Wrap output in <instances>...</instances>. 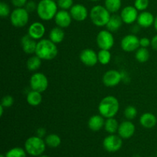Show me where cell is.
<instances>
[{"mask_svg":"<svg viewBox=\"0 0 157 157\" xmlns=\"http://www.w3.org/2000/svg\"><path fill=\"white\" fill-rule=\"evenodd\" d=\"M58 54L57 44L49 38H42L38 41L35 54L43 61H52Z\"/></svg>","mask_w":157,"mask_h":157,"instance_id":"obj_1","label":"cell"},{"mask_svg":"<svg viewBox=\"0 0 157 157\" xmlns=\"http://www.w3.org/2000/svg\"><path fill=\"white\" fill-rule=\"evenodd\" d=\"M120 110V103L117 98L108 95L103 98L98 105V111L105 119L115 117Z\"/></svg>","mask_w":157,"mask_h":157,"instance_id":"obj_2","label":"cell"},{"mask_svg":"<svg viewBox=\"0 0 157 157\" xmlns=\"http://www.w3.org/2000/svg\"><path fill=\"white\" fill-rule=\"evenodd\" d=\"M58 11V4L55 0H41L38 3L36 12L40 19L47 21L54 19Z\"/></svg>","mask_w":157,"mask_h":157,"instance_id":"obj_3","label":"cell"},{"mask_svg":"<svg viewBox=\"0 0 157 157\" xmlns=\"http://www.w3.org/2000/svg\"><path fill=\"white\" fill-rule=\"evenodd\" d=\"M111 13L104 6L97 5L92 7L89 12V17L91 22L97 27H104L107 25L110 20Z\"/></svg>","mask_w":157,"mask_h":157,"instance_id":"obj_4","label":"cell"},{"mask_svg":"<svg viewBox=\"0 0 157 157\" xmlns=\"http://www.w3.org/2000/svg\"><path fill=\"white\" fill-rule=\"evenodd\" d=\"M47 145L43 138L38 136H32L28 138L25 142V150L32 156L38 157L44 153Z\"/></svg>","mask_w":157,"mask_h":157,"instance_id":"obj_5","label":"cell"},{"mask_svg":"<svg viewBox=\"0 0 157 157\" xmlns=\"http://www.w3.org/2000/svg\"><path fill=\"white\" fill-rule=\"evenodd\" d=\"M10 22L14 27L23 28L29 21V12L25 8H15L9 16Z\"/></svg>","mask_w":157,"mask_h":157,"instance_id":"obj_6","label":"cell"},{"mask_svg":"<svg viewBox=\"0 0 157 157\" xmlns=\"http://www.w3.org/2000/svg\"><path fill=\"white\" fill-rule=\"evenodd\" d=\"M48 79L46 75L41 72L34 73L29 80V85L31 89L41 93H43L47 90L48 87Z\"/></svg>","mask_w":157,"mask_h":157,"instance_id":"obj_7","label":"cell"},{"mask_svg":"<svg viewBox=\"0 0 157 157\" xmlns=\"http://www.w3.org/2000/svg\"><path fill=\"white\" fill-rule=\"evenodd\" d=\"M96 42L100 49L110 50L114 44V37L112 32L107 29L101 30L97 35Z\"/></svg>","mask_w":157,"mask_h":157,"instance_id":"obj_8","label":"cell"},{"mask_svg":"<svg viewBox=\"0 0 157 157\" xmlns=\"http://www.w3.org/2000/svg\"><path fill=\"white\" fill-rule=\"evenodd\" d=\"M123 147V139L116 134H109L103 140V147L109 153H116Z\"/></svg>","mask_w":157,"mask_h":157,"instance_id":"obj_9","label":"cell"},{"mask_svg":"<svg viewBox=\"0 0 157 157\" xmlns=\"http://www.w3.org/2000/svg\"><path fill=\"white\" fill-rule=\"evenodd\" d=\"M123 80V75L121 71L114 69L108 70L102 77V82L107 87H113L117 86Z\"/></svg>","mask_w":157,"mask_h":157,"instance_id":"obj_10","label":"cell"},{"mask_svg":"<svg viewBox=\"0 0 157 157\" xmlns=\"http://www.w3.org/2000/svg\"><path fill=\"white\" fill-rule=\"evenodd\" d=\"M140 47V38L135 34L125 35L121 41V48L125 52H136Z\"/></svg>","mask_w":157,"mask_h":157,"instance_id":"obj_11","label":"cell"},{"mask_svg":"<svg viewBox=\"0 0 157 157\" xmlns=\"http://www.w3.org/2000/svg\"><path fill=\"white\" fill-rule=\"evenodd\" d=\"M79 58L81 63L87 67H94L98 63V53L90 48H85L81 51Z\"/></svg>","mask_w":157,"mask_h":157,"instance_id":"obj_12","label":"cell"},{"mask_svg":"<svg viewBox=\"0 0 157 157\" xmlns=\"http://www.w3.org/2000/svg\"><path fill=\"white\" fill-rule=\"evenodd\" d=\"M139 11L134 7V6H127L123 8L121 10V15L124 24L132 25L135 23L137 20L139 15Z\"/></svg>","mask_w":157,"mask_h":157,"instance_id":"obj_13","label":"cell"},{"mask_svg":"<svg viewBox=\"0 0 157 157\" xmlns=\"http://www.w3.org/2000/svg\"><path fill=\"white\" fill-rule=\"evenodd\" d=\"M136 132V127L131 121H124L119 125L117 133L123 140L131 138Z\"/></svg>","mask_w":157,"mask_h":157,"instance_id":"obj_14","label":"cell"},{"mask_svg":"<svg viewBox=\"0 0 157 157\" xmlns=\"http://www.w3.org/2000/svg\"><path fill=\"white\" fill-rule=\"evenodd\" d=\"M46 29L43 23L40 21H34L28 29V35L36 41L42 39L45 34Z\"/></svg>","mask_w":157,"mask_h":157,"instance_id":"obj_15","label":"cell"},{"mask_svg":"<svg viewBox=\"0 0 157 157\" xmlns=\"http://www.w3.org/2000/svg\"><path fill=\"white\" fill-rule=\"evenodd\" d=\"M72 19L73 18L71 15L70 12L67 10H62V9L58 11L55 18H54L56 25L61 29L68 28L71 24Z\"/></svg>","mask_w":157,"mask_h":157,"instance_id":"obj_16","label":"cell"},{"mask_svg":"<svg viewBox=\"0 0 157 157\" xmlns=\"http://www.w3.org/2000/svg\"><path fill=\"white\" fill-rule=\"evenodd\" d=\"M72 18L76 21H84L87 18L89 12L86 6L82 4H75L70 9Z\"/></svg>","mask_w":157,"mask_h":157,"instance_id":"obj_17","label":"cell"},{"mask_svg":"<svg viewBox=\"0 0 157 157\" xmlns=\"http://www.w3.org/2000/svg\"><path fill=\"white\" fill-rule=\"evenodd\" d=\"M38 41L29 36V35H23L21 38V46L22 51L27 55L35 54Z\"/></svg>","mask_w":157,"mask_h":157,"instance_id":"obj_18","label":"cell"},{"mask_svg":"<svg viewBox=\"0 0 157 157\" xmlns=\"http://www.w3.org/2000/svg\"><path fill=\"white\" fill-rule=\"evenodd\" d=\"M155 16L148 11H144L140 12L138 15L136 23L140 28L144 29H147V28L151 27L154 24Z\"/></svg>","mask_w":157,"mask_h":157,"instance_id":"obj_19","label":"cell"},{"mask_svg":"<svg viewBox=\"0 0 157 157\" xmlns=\"http://www.w3.org/2000/svg\"><path fill=\"white\" fill-rule=\"evenodd\" d=\"M105 124V118L101 114H95L90 117L87 122L89 129L94 132L100 131L101 129L104 127Z\"/></svg>","mask_w":157,"mask_h":157,"instance_id":"obj_20","label":"cell"},{"mask_svg":"<svg viewBox=\"0 0 157 157\" xmlns=\"http://www.w3.org/2000/svg\"><path fill=\"white\" fill-rule=\"evenodd\" d=\"M140 124L144 128L152 129L157 124L156 115L150 112L144 113L140 117Z\"/></svg>","mask_w":157,"mask_h":157,"instance_id":"obj_21","label":"cell"},{"mask_svg":"<svg viewBox=\"0 0 157 157\" xmlns=\"http://www.w3.org/2000/svg\"><path fill=\"white\" fill-rule=\"evenodd\" d=\"M123 23H124V21H123L121 15L113 14V15H112L110 16V20L107 22L106 28H107V30L110 31V32H111L113 33V32H117L121 29Z\"/></svg>","mask_w":157,"mask_h":157,"instance_id":"obj_22","label":"cell"},{"mask_svg":"<svg viewBox=\"0 0 157 157\" xmlns=\"http://www.w3.org/2000/svg\"><path fill=\"white\" fill-rule=\"evenodd\" d=\"M64 36H65V33H64V29L56 26V27H54L51 29L50 32H49L48 38L54 43L58 44L62 42Z\"/></svg>","mask_w":157,"mask_h":157,"instance_id":"obj_23","label":"cell"},{"mask_svg":"<svg viewBox=\"0 0 157 157\" xmlns=\"http://www.w3.org/2000/svg\"><path fill=\"white\" fill-rule=\"evenodd\" d=\"M42 100L43 98L41 92L33 90H30L28 93L27 97H26L27 103L30 106H32V107H37V106L40 105L42 102Z\"/></svg>","mask_w":157,"mask_h":157,"instance_id":"obj_24","label":"cell"},{"mask_svg":"<svg viewBox=\"0 0 157 157\" xmlns=\"http://www.w3.org/2000/svg\"><path fill=\"white\" fill-rule=\"evenodd\" d=\"M120 124L114 117L107 118L104 124V130L109 134H115L117 133Z\"/></svg>","mask_w":157,"mask_h":157,"instance_id":"obj_25","label":"cell"},{"mask_svg":"<svg viewBox=\"0 0 157 157\" xmlns=\"http://www.w3.org/2000/svg\"><path fill=\"white\" fill-rule=\"evenodd\" d=\"M41 63H42V60L39 57L37 56L36 55H35L31 56L28 59L26 66H27V68L29 71L34 72L37 71L41 67Z\"/></svg>","mask_w":157,"mask_h":157,"instance_id":"obj_26","label":"cell"},{"mask_svg":"<svg viewBox=\"0 0 157 157\" xmlns=\"http://www.w3.org/2000/svg\"><path fill=\"white\" fill-rule=\"evenodd\" d=\"M44 141L47 147H51V148H57L61 144V137L55 133H50L47 135L44 138Z\"/></svg>","mask_w":157,"mask_h":157,"instance_id":"obj_27","label":"cell"},{"mask_svg":"<svg viewBox=\"0 0 157 157\" xmlns=\"http://www.w3.org/2000/svg\"><path fill=\"white\" fill-rule=\"evenodd\" d=\"M104 6L110 13L115 14L121 9L122 0H105Z\"/></svg>","mask_w":157,"mask_h":157,"instance_id":"obj_28","label":"cell"},{"mask_svg":"<svg viewBox=\"0 0 157 157\" xmlns=\"http://www.w3.org/2000/svg\"><path fill=\"white\" fill-rule=\"evenodd\" d=\"M150 52L146 48L140 47L135 52V58L140 63H146L150 59Z\"/></svg>","mask_w":157,"mask_h":157,"instance_id":"obj_29","label":"cell"},{"mask_svg":"<svg viewBox=\"0 0 157 157\" xmlns=\"http://www.w3.org/2000/svg\"><path fill=\"white\" fill-rule=\"evenodd\" d=\"M98 62L103 65L108 64L111 60V53L110 50H105V49H100L98 52Z\"/></svg>","mask_w":157,"mask_h":157,"instance_id":"obj_30","label":"cell"},{"mask_svg":"<svg viewBox=\"0 0 157 157\" xmlns=\"http://www.w3.org/2000/svg\"><path fill=\"white\" fill-rule=\"evenodd\" d=\"M5 155L6 157H26L27 156V153H26L25 148L14 147V148L8 150Z\"/></svg>","mask_w":157,"mask_h":157,"instance_id":"obj_31","label":"cell"},{"mask_svg":"<svg viewBox=\"0 0 157 157\" xmlns=\"http://www.w3.org/2000/svg\"><path fill=\"white\" fill-rule=\"evenodd\" d=\"M124 117L128 121H133L136 117L138 114L137 109L134 106H127L125 109H124Z\"/></svg>","mask_w":157,"mask_h":157,"instance_id":"obj_32","label":"cell"},{"mask_svg":"<svg viewBox=\"0 0 157 157\" xmlns=\"http://www.w3.org/2000/svg\"><path fill=\"white\" fill-rule=\"evenodd\" d=\"M11 9L9 5L5 2H0V16L2 18H7L10 16L11 15Z\"/></svg>","mask_w":157,"mask_h":157,"instance_id":"obj_33","label":"cell"},{"mask_svg":"<svg viewBox=\"0 0 157 157\" xmlns=\"http://www.w3.org/2000/svg\"><path fill=\"white\" fill-rule=\"evenodd\" d=\"M58 8L62 10H70L74 6L73 0H57Z\"/></svg>","mask_w":157,"mask_h":157,"instance_id":"obj_34","label":"cell"},{"mask_svg":"<svg viewBox=\"0 0 157 157\" xmlns=\"http://www.w3.org/2000/svg\"><path fill=\"white\" fill-rule=\"evenodd\" d=\"M150 4L149 0H135L134 7L137 9L139 12H144L147 9Z\"/></svg>","mask_w":157,"mask_h":157,"instance_id":"obj_35","label":"cell"},{"mask_svg":"<svg viewBox=\"0 0 157 157\" xmlns=\"http://www.w3.org/2000/svg\"><path fill=\"white\" fill-rule=\"evenodd\" d=\"M14 104V98L11 95H6L2 98L1 105L5 108H9L12 107Z\"/></svg>","mask_w":157,"mask_h":157,"instance_id":"obj_36","label":"cell"},{"mask_svg":"<svg viewBox=\"0 0 157 157\" xmlns=\"http://www.w3.org/2000/svg\"><path fill=\"white\" fill-rule=\"evenodd\" d=\"M37 7H38V4L33 0H30V1H28L24 8L29 13H31V12H34L35 11H36Z\"/></svg>","mask_w":157,"mask_h":157,"instance_id":"obj_37","label":"cell"},{"mask_svg":"<svg viewBox=\"0 0 157 157\" xmlns=\"http://www.w3.org/2000/svg\"><path fill=\"white\" fill-rule=\"evenodd\" d=\"M140 46L147 48L151 46V39L147 38V37H143V38H140Z\"/></svg>","mask_w":157,"mask_h":157,"instance_id":"obj_38","label":"cell"},{"mask_svg":"<svg viewBox=\"0 0 157 157\" xmlns=\"http://www.w3.org/2000/svg\"><path fill=\"white\" fill-rule=\"evenodd\" d=\"M11 2L15 8H24L28 0H11Z\"/></svg>","mask_w":157,"mask_h":157,"instance_id":"obj_39","label":"cell"},{"mask_svg":"<svg viewBox=\"0 0 157 157\" xmlns=\"http://www.w3.org/2000/svg\"><path fill=\"white\" fill-rule=\"evenodd\" d=\"M36 136H39V137L43 138L46 136V130L44 127H39L36 130Z\"/></svg>","mask_w":157,"mask_h":157,"instance_id":"obj_40","label":"cell"},{"mask_svg":"<svg viewBox=\"0 0 157 157\" xmlns=\"http://www.w3.org/2000/svg\"><path fill=\"white\" fill-rule=\"evenodd\" d=\"M151 48L153 50L157 51V34L152 38L151 39Z\"/></svg>","mask_w":157,"mask_h":157,"instance_id":"obj_41","label":"cell"},{"mask_svg":"<svg viewBox=\"0 0 157 157\" xmlns=\"http://www.w3.org/2000/svg\"><path fill=\"white\" fill-rule=\"evenodd\" d=\"M153 26H154L155 29H156V31L157 32V15L156 17H155V20H154V24H153Z\"/></svg>","mask_w":157,"mask_h":157,"instance_id":"obj_42","label":"cell"},{"mask_svg":"<svg viewBox=\"0 0 157 157\" xmlns=\"http://www.w3.org/2000/svg\"><path fill=\"white\" fill-rule=\"evenodd\" d=\"M4 109H5L4 107H2V105H0V111H1V113H0V116L1 117L3 115V111H4Z\"/></svg>","mask_w":157,"mask_h":157,"instance_id":"obj_43","label":"cell"},{"mask_svg":"<svg viewBox=\"0 0 157 157\" xmlns=\"http://www.w3.org/2000/svg\"><path fill=\"white\" fill-rule=\"evenodd\" d=\"M38 157H50V156H47V155H44V154H42V155H41V156H38Z\"/></svg>","mask_w":157,"mask_h":157,"instance_id":"obj_44","label":"cell"},{"mask_svg":"<svg viewBox=\"0 0 157 157\" xmlns=\"http://www.w3.org/2000/svg\"><path fill=\"white\" fill-rule=\"evenodd\" d=\"M0 157H6V155H4V154H2L1 156H0Z\"/></svg>","mask_w":157,"mask_h":157,"instance_id":"obj_45","label":"cell"},{"mask_svg":"<svg viewBox=\"0 0 157 157\" xmlns=\"http://www.w3.org/2000/svg\"><path fill=\"white\" fill-rule=\"evenodd\" d=\"M90 1H92V2H98V1H100V0H90Z\"/></svg>","mask_w":157,"mask_h":157,"instance_id":"obj_46","label":"cell"},{"mask_svg":"<svg viewBox=\"0 0 157 157\" xmlns=\"http://www.w3.org/2000/svg\"><path fill=\"white\" fill-rule=\"evenodd\" d=\"M133 157H140V156L139 155H135V156H133Z\"/></svg>","mask_w":157,"mask_h":157,"instance_id":"obj_47","label":"cell"},{"mask_svg":"<svg viewBox=\"0 0 157 157\" xmlns=\"http://www.w3.org/2000/svg\"><path fill=\"white\" fill-rule=\"evenodd\" d=\"M148 157H153V156H148Z\"/></svg>","mask_w":157,"mask_h":157,"instance_id":"obj_48","label":"cell"},{"mask_svg":"<svg viewBox=\"0 0 157 157\" xmlns=\"http://www.w3.org/2000/svg\"><path fill=\"white\" fill-rule=\"evenodd\" d=\"M156 156H157V151H156Z\"/></svg>","mask_w":157,"mask_h":157,"instance_id":"obj_49","label":"cell"}]
</instances>
